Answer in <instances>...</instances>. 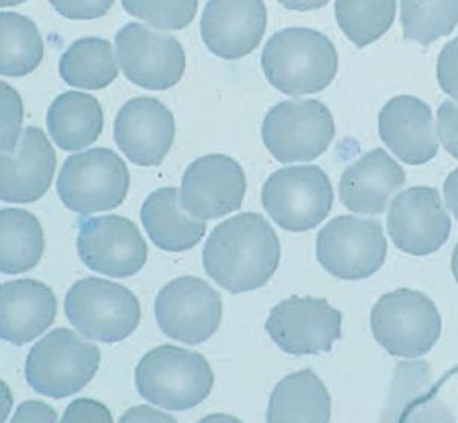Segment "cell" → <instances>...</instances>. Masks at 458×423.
Masks as SVG:
<instances>
[{
  "label": "cell",
  "mask_w": 458,
  "mask_h": 423,
  "mask_svg": "<svg viewBox=\"0 0 458 423\" xmlns=\"http://www.w3.org/2000/svg\"><path fill=\"white\" fill-rule=\"evenodd\" d=\"M121 420L123 422H133V420L134 422H175V418L156 411L151 407H136V409H130Z\"/></svg>",
  "instance_id": "cell-38"
},
{
  "label": "cell",
  "mask_w": 458,
  "mask_h": 423,
  "mask_svg": "<svg viewBox=\"0 0 458 423\" xmlns=\"http://www.w3.org/2000/svg\"><path fill=\"white\" fill-rule=\"evenodd\" d=\"M26 0H0V6H15L23 4Z\"/></svg>",
  "instance_id": "cell-43"
},
{
  "label": "cell",
  "mask_w": 458,
  "mask_h": 423,
  "mask_svg": "<svg viewBox=\"0 0 458 423\" xmlns=\"http://www.w3.org/2000/svg\"><path fill=\"white\" fill-rule=\"evenodd\" d=\"M23 118V101L19 92L0 80V151L8 153L17 147Z\"/></svg>",
  "instance_id": "cell-32"
},
{
  "label": "cell",
  "mask_w": 458,
  "mask_h": 423,
  "mask_svg": "<svg viewBox=\"0 0 458 423\" xmlns=\"http://www.w3.org/2000/svg\"><path fill=\"white\" fill-rule=\"evenodd\" d=\"M140 219L149 240L166 252L191 250L207 233V224L193 219L182 209L180 190L175 187L153 191L143 202Z\"/></svg>",
  "instance_id": "cell-23"
},
{
  "label": "cell",
  "mask_w": 458,
  "mask_h": 423,
  "mask_svg": "<svg viewBox=\"0 0 458 423\" xmlns=\"http://www.w3.org/2000/svg\"><path fill=\"white\" fill-rule=\"evenodd\" d=\"M57 301L46 283L30 279L0 285V339L24 345L52 326Z\"/></svg>",
  "instance_id": "cell-22"
},
{
  "label": "cell",
  "mask_w": 458,
  "mask_h": 423,
  "mask_svg": "<svg viewBox=\"0 0 458 423\" xmlns=\"http://www.w3.org/2000/svg\"><path fill=\"white\" fill-rule=\"evenodd\" d=\"M63 420L64 422H112V414L101 402L81 398L68 405Z\"/></svg>",
  "instance_id": "cell-36"
},
{
  "label": "cell",
  "mask_w": 458,
  "mask_h": 423,
  "mask_svg": "<svg viewBox=\"0 0 458 423\" xmlns=\"http://www.w3.org/2000/svg\"><path fill=\"white\" fill-rule=\"evenodd\" d=\"M386 253V237L378 220L339 216L317 235V259L329 275L343 281L376 275Z\"/></svg>",
  "instance_id": "cell-10"
},
{
  "label": "cell",
  "mask_w": 458,
  "mask_h": 423,
  "mask_svg": "<svg viewBox=\"0 0 458 423\" xmlns=\"http://www.w3.org/2000/svg\"><path fill=\"white\" fill-rule=\"evenodd\" d=\"M77 252L89 270L118 279L133 276L148 259V246L138 226L121 216L81 220Z\"/></svg>",
  "instance_id": "cell-14"
},
{
  "label": "cell",
  "mask_w": 458,
  "mask_h": 423,
  "mask_svg": "<svg viewBox=\"0 0 458 423\" xmlns=\"http://www.w3.org/2000/svg\"><path fill=\"white\" fill-rule=\"evenodd\" d=\"M43 57V38L37 24L24 15L0 13V74L28 76Z\"/></svg>",
  "instance_id": "cell-28"
},
{
  "label": "cell",
  "mask_w": 458,
  "mask_h": 423,
  "mask_svg": "<svg viewBox=\"0 0 458 423\" xmlns=\"http://www.w3.org/2000/svg\"><path fill=\"white\" fill-rule=\"evenodd\" d=\"M13 393H11L10 385L5 381L0 380V422H5L10 418L11 410H13Z\"/></svg>",
  "instance_id": "cell-41"
},
{
  "label": "cell",
  "mask_w": 458,
  "mask_h": 423,
  "mask_svg": "<svg viewBox=\"0 0 458 423\" xmlns=\"http://www.w3.org/2000/svg\"><path fill=\"white\" fill-rule=\"evenodd\" d=\"M114 0H50L53 8L70 20H96L105 17Z\"/></svg>",
  "instance_id": "cell-33"
},
{
  "label": "cell",
  "mask_w": 458,
  "mask_h": 423,
  "mask_svg": "<svg viewBox=\"0 0 458 423\" xmlns=\"http://www.w3.org/2000/svg\"><path fill=\"white\" fill-rule=\"evenodd\" d=\"M114 142L138 166H160L175 139V119L162 101L153 97L129 100L116 114Z\"/></svg>",
  "instance_id": "cell-17"
},
{
  "label": "cell",
  "mask_w": 458,
  "mask_h": 423,
  "mask_svg": "<svg viewBox=\"0 0 458 423\" xmlns=\"http://www.w3.org/2000/svg\"><path fill=\"white\" fill-rule=\"evenodd\" d=\"M14 422H56L57 414L50 405L39 401H28L20 405L13 416Z\"/></svg>",
  "instance_id": "cell-37"
},
{
  "label": "cell",
  "mask_w": 458,
  "mask_h": 423,
  "mask_svg": "<svg viewBox=\"0 0 458 423\" xmlns=\"http://www.w3.org/2000/svg\"><path fill=\"white\" fill-rule=\"evenodd\" d=\"M266 29L263 0H208L200 19L202 41L225 61L248 56L263 41Z\"/></svg>",
  "instance_id": "cell-18"
},
{
  "label": "cell",
  "mask_w": 458,
  "mask_h": 423,
  "mask_svg": "<svg viewBox=\"0 0 458 423\" xmlns=\"http://www.w3.org/2000/svg\"><path fill=\"white\" fill-rule=\"evenodd\" d=\"M371 332L391 356L416 359L435 348L442 334V318L427 295L401 288L382 295L374 305Z\"/></svg>",
  "instance_id": "cell-5"
},
{
  "label": "cell",
  "mask_w": 458,
  "mask_h": 423,
  "mask_svg": "<svg viewBox=\"0 0 458 423\" xmlns=\"http://www.w3.org/2000/svg\"><path fill=\"white\" fill-rule=\"evenodd\" d=\"M139 395L167 411H186L208 398L215 374L199 352L160 345L147 352L136 368Z\"/></svg>",
  "instance_id": "cell-3"
},
{
  "label": "cell",
  "mask_w": 458,
  "mask_h": 423,
  "mask_svg": "<svg viewBox=\"0 0 458 423\" xmlns=\"http://www.w3.org/2000/svg\"><path fill=\"white\" fill-rule=\"evenodd\" d=\"M378 133L392 153L411 166L428 163L439 151L433 112L416 97L387 101L378 114Z\"/></svg>",
  "instance_id": "cell-20"
},
{
  "label": "cell",
  "mask_w": 458,
  "mask_h": 423,
  "mask_svg": "<svg viewBox=\"0 0 458 423\" xmlns=\"http://www.w3.org/2000/svg\"><path fill=\"white\" fill-rule=\"evenodd\" d=\"M404 38L424 47L446 37L458 24V0H401Z\"/></svg>",
  "instance_id": "cell-30"
},
{
  "label": "cell",
  "mask_w": 458,
  "mask_h": 423,
  "mask_svg": "<svg viewBox=\"0 0 458 423\" xmlns=\"http://www.w3.org/2000/svg\"><path fill=\"white\" fill-rule=\"evenodd\" d=\"M277 2L286 10L301 11V13L320 10L329 4V0H277Z\"/></svg>",
  "instance_id": "cell-40"
},
{
  "label": "cell",
  "mask_w": 458,
  "mask_h": 423,
  "mask_svg": "<svg viewBox=\"0 0 458 423\" xmlns=\"http://www.w3.org/2000/svg\"><path fill=\"white\" fill-rule=\"evenodd\" d=\"M100 359L98 347L68 328H56L29 351L26 380L39 395L68 398L91 383Z\"/></svg>",
  "instance_id": "cell-4"
},
{
  "label": "cell",
  "mask_w": 458,
  "mask_h": 423,
  "mask_svg": "<svg viewBox=\"0 0 458 423\" xmlns=\"http://www.w3.org/2000/svg\"><path fill=\"white\" fill-rule=\"evenodd\" d=\"M129 189L127 165L107 148L68 157L57 178V195L63 204L83 216L120 207Z\"/></svg>",
  "instance_id": "cell-7"
},
{
  "label": "cell",
  "mask_w": 458,
  "mask_h": 423,
  "mask_svg": "<svg viewBox=\"0 0 458 423\" xmlns=\"http://www.w3.org/2000/svg\"><path fill=\"white\" fill-rule=\"evenodd\" d=\"M445 200L458 222V167L449 173L444 184Z\"/></svg>",
  "instance_id": "cell-39"
},
{
  "label": "cell",
  "mask_w": 458,
  "mask_h": 423,
  "mask_svg": "<svg viewBox=\"0 0 458 423\" xmlns=\"http://www.w3.org/2000/svg\"><path fill=\"white\" fill-rule=\"evenodd\" d=\"M437 134L445 149L458 160V105L444 101L437 110Z\"/></svg>",
  "instance_id": "cell-35"
},
{
  "label": "cell",
  "mask_w": 458,
  "mask_h": 423,
  "mask_svg": "<svg viewBox=\"0 0 458 423\" xmlns=\"http://www.w3.org/2000/svg\"><path fill=\"white\" fill-rule=\"evenodd\" d=\"M56 153L43 130L28 127L13 151H0V199L32 204L52 186Z\"/></svg>",
  "instance_id": "cell-19"
},
{
  "label": "cell",
  "mask_w": 458,
  "mask_h": 423,
  "mask_svg": "<svg viewBox=\"0 0 458 423\" xmlns=\"http://www.w3.org/2000/svg\"><path fill=\"white\" fill-rule=\"evenodd\" d=\"M65 314L81 336L105 343L124 341L140 323L138 297L129 288L98 277H86L72 286Z\"/></svg>",
  "instance_id": "cell-6"
},
{
  "label": "cell",
  "mask_w": 458,
  "mask_h": 423,
  "mask_svg": "<svg viewBox=\"0 0 458 423\" xmlns=\"http://www.w3.org/2000/svg\"><path fill=\"white\" fill-rule=\"evenodd\" d=\"M387 233L401 252L427 257L451 235V219L435 187H411L389 205Z\"/></svg>",
  "instance_id": "cell-16"
},
{
  "label": "cell",
  "mask_w": 458,
  "mask_h": 423,
  "mask_svg": "<svg viewBox=\"0 0 458 423\" xmlns=\"http://www.w3.org/2000/svg\"><path fill=\"white\" fill-rule=\"evenodd\" d=\"M261 134L277 162H310L334 140V116L321 101H282L268 110Z\"/></svg>",
  "instance_id": "cell-9"
},
{
  "label": "cell",
  "mask_w": 458,
  "mask_h": 423,
  "mask_svg": "<svg viewBox=\"0 0 458 423\" xmlns=\"http://www.w3.org/2000/svg\"><path fill=\"white\" fill-rule=\"evenodd\" d=\"M341 324L343 315L327 300L293 295L270 310L266 330L282 351L306 356L330 351Z\"/></svg>",
  "instance_id": "cell-13"
},
{
  "label": "cell",
  "mask_w": 458,
  "mask_h": 423,
  "mask_svg": "<svg viewBox=\"0 0 458 423\" xmlns=\"http://www.w3.org/2000/svg\"><path fill=\"white\" fill-rule=\"evenodd\" d=\"M336 21L358 48L382 38L395 20L396 0H336Z\"/></svg>",
  "instance_id": "cell-29"
},
{
  "label": "cell",
  "mask_w": 458,
  "mask_h": 423,
  "mask_svg": "<svg viewBox=\"0 0 458 423\" xmlns=\"http://www.w3.org/2000/svg\"><path fill=\"white\" fill-rule=\"evenodd\" d=\"M124 10L162 30H182L195 19L198 0H121Z\"/></svg>",
  "instance_id": "cell-31"
},
{
  "label": "cell",
  "mask_w": 458,
  "mask_h": 423,
  "mask_svg": "<svg viewBox=\"0 0 458 423\" xmlns=\"http://www.w3.org/2000/svg\"><path fill=\"white\" fill-rule=\"evenodd\" d=\"M103 109L96 97L64 92L47 112V129L57 147L79 151L97 142L103 131Z\"/></svg>",
  "instance_id": "cell-25"
},
{
  "label": "cell",
  "mask_w": 458,
  "mask_h": 423,
  "mask_svg": "<svg viewBox=\"0 0 458 423\" xmlns=\"http://www.w3.org/2000/svg\"><path fill=\"white\" fill-rule=\"evenodd\" d=\"M437 80L445 94L458 103V38L446 44L440 53Z\"/></svg>",
  "instance_id": "cell-34"
},
{
  "label": "cell",
  "mask_w": 458,
  "mask_h": 423,
  "mask_svg": "<svg viewBox=\"0 0 458 423\" xmlns=\"http://www.w3.org/2000/svg\"><path fill=\"white\" fill-rule=\"evenodd\" d=\"M406 182V172L377 148L344 171L339 181V199L345 208L358 215L385 213L392 195Z\"/></svg>",
  "instance_id": "cell-21"
},
{
  "label": "cell",
  "mask_w": 458,
  "mask_h": 423,
  "mask_svg": "<svg viewBox=\"0 0 458 423\" xmlns=\"http://www.w3.org/2000/svg\"><path fill=\"white\" fill-rule=\"evenodd\" d=\"M263 207L279 228L306 233L317 228L334 205V189L320 166L282 167L268 176Z\"/></svg>",
  "instance_id": "cell-8"
},
{
  "label": "cell",
  "mask_w": 458,
  "mask_h": 423,
  "mask_svg": "<svg viewBox=\"0 0 458 423\" xmlns=\"http://www.w3.org/2000/svg\"><path fill=\"white\" fill-rule=\"evenodd\" d=\"M268 83L292 97L325 90L338 72V52L326 35L310 28L282 29L261 55Z\"/></svg>",
  "instance_id": "cell-2"
},
{
  "label": "cell",
  "mask_w": 458,
  "mask_h": 423,
  "mask_svg": "<svg viewBox=\"0 0 458 423\" xmlns=\"http://www.w3.org/2000/svg\"><path fill=\"white\" fill-rule=\"evenodd\" d=\"M451 270L458 283V243L454 248L453 258H451Z\"/></svg>",
  "instance_id": "cell-42"
},
{
  "label": "cell",
  "mask_w": 458,
  "mask_h": 423,
  "mask_svg": "<svg viewBox=\"0 0 458 423\" xmlns=\"http://www.w3.org/2000/svg\"><path fill=\"white\" fill-rule=\"evenodd\" d=\"M156 319L169 338L187 345H199L219 328L222 299L208 282L199 277H177L158 292Z\"/></svg>",
  "instance_id": "cell-12"
},
{
  "label": "cell",
  "mask_w": 458,
  "mask_h": 423,
  "mask_svg": "<svg viewBox=\"0 0 458 423\" xmlns=\"http://www.w3.org/2000/svg\"><path fill=\"white\" fill-rule=\"evenodd\" d=\"M246 187V175L234 158L210 154L187 167L182 176L180 202L191 217L219 219L242 207Z\"/></svg>",
  "instance_id": "cell-15"
},
{
  "label": "cell",
  "mask_w": 458,
  "mask_h": 423,
  "mask_svg": "<svg viewBox=\"0 0 458 423\" xmlns=\"http://www.w3.org/2000/svg\"><path fill=\"white\" fill-rule=\"evenodd\" d=\"M279 261L277 233L258 213H242L216 226L202 253L207 275L233 294L263 288Z\"/></svg>",
  "instance_id": "cell-1"
},
{
  "label": "cell",
  "mask_w": 458,
  "mask_h": 423,
  "mask_svg": "<svg viewBox=\"0 0 458 423\" xmlns=\"http://www.w3.org/2000/svg\"><path fill=\"white\" fill-rule=\"evenodd\" d=\"M114 46L124 76L143 89L174 88L186 72L182 43L145 24H125L114 37Z\"/></svg>",
  "instance_id": "cell-11"
},
{
  "label": "cell",
  "mask_w": 458,
  "mask_h": 423,
  "mask_svg": "<svg viewBox=\"0 0 458 423\" xmlns=\"http://www.w3.org/2000/svg\"><path fill=\"white\" fill-rule=\"evenodd\" d=\"M59 74L67 85L81 89H105L118 77V65L107 39H77L59 61Z\"/></svg>",
  "instance_id": "cell-27"
},
{
  "label": "cell",
  "mask_w": 458,
  "mask_h": 423,
  "mask_svg": "<svg viewBox=\"0 0 458 423\" xmlns=\"http://www.w3.org/2000/svg\"><path fill=\"white\" fill-rule=\"evenodd\" d=\"M329 390L312 369H301L277 383L268 401V422H329Z\"/></svg>",
  "instance_id": "cell-24"
},
{
  "label": "cell",
  "mask_w": 458,
  "mask_h": 423,
  "mask_svg": "<svg viewBox=\"0 0 458 423\" xmlns=\"http://www.w3.org/2000/svg\"><path fill=\"white\" fill-rule=\"evenodd\" d=\"M43 253L39 220L26 209H0V273L21 275L32 270Z\"/></svg>",
  "instance_id": "cell-26"
}]
</instances>
